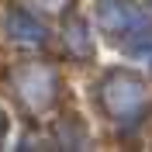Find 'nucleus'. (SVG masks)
<instances>
[{
  "label": "nucleus",
  "mask_w": 152,
  "mask_h": 152,
  "mask_svg": "<svg viewBox=\"0 0 152 152\" xmlns=\"http://www.w3.org/2000/svg\"><path fill=\"white\" fill-rule=\"evenodd\" d=\"M104 100H107V107H111V114L128 118V114H135L142 107L145 90H142V83H138L135 76H111L107 86H104Z\"/></svg>",
  "instance_id": "nucleus-1"
},
{
  "label": "nucleus",
  "mask_w": 152,
  "mask_h": 152,
  "mask_svg": "<svg viewBox=\"0 0 152 152\" xmlns=\"http://www.w3.org/2000/svg\"><path fill=\"white\" fill-rule=\"evenodd\" d=\"M97 18H100V24H104L111 35H128V31H135V28H145V18L135 7L121 4V0H100Z\"/></svg>",
  "instance_id": "nucleus-2"
},
{
  "label": "nucleus",
  "mask_w": 152,
  "mask_h": 152,
  "mask_svg": "<svg viewBox=\"0 0 152 152\" xmlns=\"http://www.w3.org/2000/svg\"><path fill=\"white\" fill-rule=\"evenodd\" d=\"M149 4H152V0H149Z\"/></svg>",
  "instance_id": "nucleus-3"
}]
</instances>
